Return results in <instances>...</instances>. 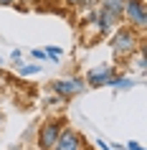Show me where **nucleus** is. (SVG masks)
Segmentation results:
<instances>
[{"label": "nucleus", "mask_w": 147, "mask_h": 150, "mask_svg": "<svg viewBox=\"0 0 147 150\" xmlns=\"http://www.w3.org/2000/svg\"><path fill=\"white\" fill-rule=\"evenodd\" d=\"M122 16L127 18V21H129V25H134L137 31H145L147 16H145V3H142V0H127V3H124Z\"/></svg>", "instance_id": "nucleus-1"}, {"label": "nucleus", "mask_w": 147, "mask_h": 150, "mask_svg": "<svg viewBox=\"0 0 147 150\" xmlns=\"http://www.w3.org/2000/svg\"><path fill=\"white\" fill-rule=\"evenodd\" d=\"M137 46V38H134V33L129 28H122V31H117V36L112 38V51L114 56H129Z\"/></svg>", "instance_id": "nucleus-2"}, {"label": "nucleus", "mask_w": 147, "mask_h": 150, "mask_svg": "<svg viewBox=\"0 0 147 150\" xmlns=\"http://www.w3.org/2000/svg\"><path fill=\"white\" fill-rule=\"evenodd\" d=\"M58 135H61V120L46 122V125L41 127V132H38V148L41 150H51L53 142L58 140Z\"/></svg>", "instance_id": "nucleus-3"}, {"label": "nucleus", "mask_w": 147, "mask_h": 150, "mask_svg": "<svg viewBox=\"0 0 147 150\" xmlns=\"http://www.w3.org/2000/svg\"><path fill=\"white\" fill-rule=\"evenodd\" d=\"M51 89H53L58 97H76V94H81L84 92V79H76V76H71V79H58V81H53L51 84Z\"/></svg>", "instance_id": "nucleus-4"}, {"label": "nucleus", "mask_w": 147, "mask_h": 150, "mask_svg": "<svg viewBox=\"0 0 147 150\" xmlns=\"http://www.w3.org/2000/svg\"><path fill=\"white\" fill-rule=\"evenodd\" d=\"M112 79H114V69H112L109 64H101V66H94V69H89V74H86V81H84V84H89V87H107Z\"/></svg>", "instance_id": "nucleus-5"}, {"label": "nucleus", "mask_w": 147, "mask_h": 150, "mask_svg": "<svg viewBox=\"0 0 147 150\" xmlns=\"http://www.w3.org/2000/svg\"><path fill=\"white\" fill-rule=\"evenodd\" d=\"M51 150H81V137L76 130H61L58 140L53 142Z\"/></svg>", "instance_id": "nucleus-6"}, {"label": "nucleus", "mask_w": 147, "mask_h": 150, "mask_svg": "<svg viewBox=\"0 0 147 150\" xmlns=\"http://www.w3.org/2000/svg\"><path fill=\"white\" fill-rule=\"evenodd\" d=\"M124 3H127V0H104V3H101V10L119 21V18H122V10H124Z\"/></svg>", "instance_id": "nucleus-7"}, {"label": "nucleus", "mask_w": 147, "mask_h": 150, "mask_svg": "<svg viewBox=\"0 0 147 150\" xmlns=\"http://www.w3.org/2000/svg\"><path fill=\"white\" fill-rule=\"evenodd\" d=\"M41 66H36V64H31V66H20V74L23 76H28V74H38Z\"/></svg>", "instance_id": "nucleus-8"}, {"label": "nucleus", "mask_w": 147, "mask_h": 150, "mask_svg": "<svg viewBox=\"0 0 147 150\" xmlns=\"http://www.w3.org/2000/svg\"><path fill=\"white\" fill-rule=\"evenodd\" d=\"M43 54L51 56V59H58V56H61V48H58V46H46V51H43Z\"/></svg>", "instance_id": "nucleus-9"}, {"label": "nucleus", "mask_w": 147, "mask_h": 150, "mask_svg": "<svg viewBox=\"0 0 147 150\" xmlns=\"http://www.w3.org/2000/svg\"><path fill=\"white\" fill-rule=\"evenodd\" d=\"M127 150H145V148H142L139 142H129V145H127Z\"/></svg>", "instance_id": "nucleus-10"}, {"label": "nucleus", "mask_w": 147, "mask_h": 150, "mask_svg": "<svg viewBox=\"0 0 147 150\" xmlns=\"http://www.w3.org/2000/svg\"><path fill=\"white\" fill-rule=\"evenodd\" d=\"M66 3H69V5H86L89 0H66Z\"/></svg>", "instance_id": "nucleus-11"}, {"label": "nucleus", "mask_w": 147, "mask_h": 150, "mask_svg": "<svg viewBox=\"0 0 147 150\" xmlns=\"http://www.w3.org/2000/svg\"><path fill=\"white\" fill-rule=\"evenodd\" d=\"M18 0H0V5H15Z\"/></svg>", "instance_id": "nucleus-12"}, {"label": "nucleus", "mask_w": 147, "mask_h": 150, "mask_svg": "<svg viewBox=\"0 0 147 150\" xmlns=\"http://www.w3.org/2000/svg\"><path fill=\"white\" fill-rule=\"evenodd\" d=\"M0 122H3V112H0Z\"/></svg>", "instance_id": "nucleus-13"}, {"label": "nucleus", "mask_w": 147, "mask_h": 150, "mask_svg": "<svg viewBox=\"0 0 147 150\" xmlns=\"http://www.w3.org/2000/svg\"><path fill=\"white\" fill-rule=\"evenodd\" d=\"M0 64H3V59H0Z\"/></svg>", "instance_id": "nucleus-14"}, {"label": "nucleus", "mask_w": 147, "mask_h": 150, "mask_svg": "<svg viewBox=\"0 0 147 150\" xmlns=\"http://www.w3.org/2000/svg\"><path fill=\"white\" fill-rule=\"evenodd\" d=\"M31 3H36V0H31Z\"/></svg>", "instance_id": "nucleus-15"}, {"label": "nucleus", "mask_w": 147, "mask_h": 150, "mask_svg": "<svg viewBox=\"0 0 147 150\" xmlns=\"http://www.w3.org/2000/svg\"><path fill=\"white\" fill-rule=\"evenodd\" d=\"M122 150H127V148H122Z\"/></svg>", "instance_id": "nucleus-16"}]
</instances>
